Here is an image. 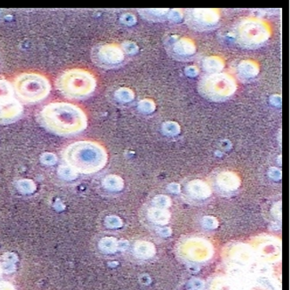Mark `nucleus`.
<instances>
[{"mask_svg":"<svg viewBox=\"0 0 290 290\" xmlns=\"http://www.w3.org/2000/svg\"><path fill=\"white\" fill-rule=\"evenodd\" d=\"M4 258L5 262L12 263V264H14L18 260V257H17L16 254H12V253H8V254H4Z\"/></svg>","mask_w":290,"mask_h":290,"instance_id":"nucleus-11","label":"nucleus"},{"mask_svg":"<svg viewBox=\"0 0 290 290\" xmlns=\"http://www.w3.org/2000/svg\"><path fill=\"white\" fill-rule=\"evenodd\" d=\"M200 93L209 98L220 100L231 96L237 88L234 78L226 73L211 74L201 79Z\"/></svg>","mask_w":290,"mask_h":290,"instance_id":"nucleus-5","label":"nucleus"},{"mask_svg":"<svg viewBox=\"0 0 290 290\" xmlns=\"http://www.w3.org/2000/svg\"><path fill=\"white\" fill-rule=\"evenodd\" d=\"M220 15L216 10H193L188 16V21L197 28H209L219 21Z\"/></svg>","mask_w":290,"mask_h":290,"instance_id":"nucleus-8","label":"nucleus"},{"mask_svg":"<svg viewBox=\"0 0 290 290\" xmlns=\"http://www.w3.org/2000/svg\"><path fill=\"white\" fill-rule=\"evenodd\" d=\"M62 157L71 171L86 174L100 171L108 159L106 149L91 140L70 143L64 149Z\"/></svg>","mask_w":290,"mask_h":290,"instance_id":"nucleus-2","label":"nucleus"},{"mask_svg":"<svg viewBox=\"0 0 290 290\" xmlns=\"http://www.w3.org/2000/svg\"><path fill=\"white\" fill-rule=\"evenodd\" d=\"M58 89L70 99H80L94 93L97 80L93 74L84 69H70L64 71L57 80Z\"/></svg>","mask_w":290,"mask_h":290,"instance_id":"nucleus-3","label":"nucleus"},{"mask_svg":"<svg viewBox=\"0 0 290 290\" xmlns=\"http://www.w3.org/2000/svg\"><path fill=\"white\" fill-rule=\"evenodd\" d=\"M2 272H3V268H2V266L0 265V275L2 274Z\"/></svg>","mask_w":290,"mask_h":290,"instance_id":"nucleus-15","label":"nucleus"},{"mask_svg":"<svg viewBox=\"0 0 290 290\" xmlns=\"http://www.w3.org/2000/svg\"><path fill=\"white\" fill-rule=\"evenodd\" d=\"M12 87L21 100L27 103L40 102L51 91V84L45 76L37 72H25L17 76Z\"/></svg>","mask_w":290,"mask_h":290,"instance_id":"nucleus-4","label":"nucleus"},{"mask_svg":"<svg viewBox=\"0 0 290 290\" xmlns=\"http://www.w3.org/2000/svg\"><path fill=\"white\" fill-rule=\"evenodd\" d=\"M0 290H15V289L9 282H0Z\"/></svg>","mask_w":290,"mask_h":290,"instance_id":"nucleus-13","label":"nucleus"},{"mask_svg":"<svg viewBox=\"0 0 290 290\" xmlns=\"http://www.w3.org/2000/svg\"><path fill=\"white\" fill-rule=\"evenodd\" d=\"M19 188L25 193H30L35 189V187L33 182L30 180H22L19 183Z\"/></svg>","mask_w":290,"mask_h":290,"instance_id":"nucleus-10","label":"nucleus"},{"mask_svg":"<svg viewBox=\"0 0 290 290\" xmlns=\"http://www.w3.org/2000/svg\"><path fill=\"white\" fill-rule=\"evenodd\" d=\"M23 106L15 97L10 82L0 78V124L12 123L21 118Z\"/></svg>","mask_w":290,"mask_h":290,"instance_id":"nucleus-7","label":"nucleus"},{"mask_svg":"<svg viewBox=\"0 0 290 290\" xmlns=\"http://www.w3.org/2000/svg\"><path fill=\"white\" fill-rule=\"evenodd\" d=\"M38 121L47 130L63 136L76 135L87 127L85 111L68 102H52L43 106L38 114Z\"/></svg>","mask_w":290,"mask_h":290,"instance_id":"nucleus-1","label":"nucleus"},{"mask_svg":"<svg viewBox=\"0 0 290 290\" xmlns=\"http://www.w3.org/2000/svg\"><path fill=\"white\" fill-rule=\"evenodd\" d=\"M99 246L104 251L111 253L115 251V241L113 238H104L99 243Z\"/></svg>","mask_w":290,"mask_h":290,"instance_id":"nucleus-9","label":"nucleus"},{"mask_svg":"<svg viewBox=\"0 0 290 290\" xmlns=\"http://www.w3.org/2000/svg\"><path fill=\"white\" fill-rule=\"evenodd\" d=\"M237 41L246 47H256L264 43L270 37L269 25L263 20L249 18L242 21L236 31Z\"/></svg>","mask_w":290,"mask_h":290,"instance_id":"nucleus-6","label":"nucleus"},{"mask_svg":"<svg viewBox=\"0 0 290 290\" xmlns=\"http://www.w3.org/2000/svg\"><path fill=\"white\" fill-rule=\"evenodd\" d=\"M4 270L7 272V273H11V272H13L14 269H15V267H14V265L12 264V263H7V262H5L4 263Z\"/></svg>","mask_w":290,"mask_h":290,"instance_id":"nucleus-14","label":"nucleus"},{"mask_svg":"<svg viewBox=\"0 0 290 290\" xmlns=\"http://www.w3.org/2000/svg\"><path fill=\"white\" fill-rule=\"evenodd\" d=\"M106 224L110 227H117L120 225V220L116 217H107L106 218Z\"/></svg>","mask_w":290,"mask_h":290,"instance_id":"nucleus-12","label":"nucleus"}]
</instances>
